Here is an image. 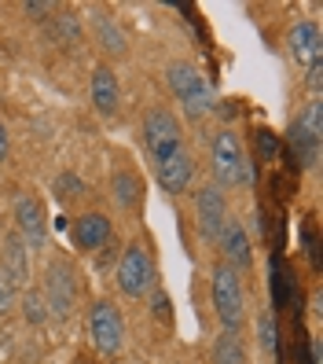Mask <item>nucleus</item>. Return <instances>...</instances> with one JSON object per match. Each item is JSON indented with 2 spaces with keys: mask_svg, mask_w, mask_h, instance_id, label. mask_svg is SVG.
Segmentation results:
<instances>
[{
  "mask_svg": "<svg viewBox=\"0 0 323 364\" xmlns=\"http://www.w3.org/2000/svg\"><path fill=\"white\" fill-rule=\"evenodd\" d=\"M26 254L30 250H26V243L18 240V235H8V240H4V265H0V269H4L18 287L30 280V258H26Z\"/></svg>",
  "mask_w": 323,
  "mask_h": 364,
  "instance_id": "nucleus-16",
  "label": "nucleus"
},
{
  "mask_svg": "<svg viewBox=\"0 0 323 364\" xmlns=\"http://www.w3.org/2000/svg\"><path fill=\"white\" fill-rule=\"evenodd\" d=\"M143 144H147L150 159H155V166L184 151V133H180L177 114L165 111V107H150L143 114Z\"/></svg>",
  "mask_w": 323,
  "mask_h": 364,
  "instance_id": "nucleus-5",
  "label": "nucleus"
},
{
  "mask_svg": "<svg viewBox=\"0 0 323 364\" xmlns=\"http://www.w3.org/2000/svg\"><path fill=\"white\" fill-rule=\"evenodd\" d=\"M228 221V199H224V191L217 184H202L195 191V228L202 240L209 243H217V235Z\"/></svg>",
  "mask_w": 323,
  "mask_h": 364,
  "instance_id": "nucleus-8",
  "label": "nucleus"
},
{
  "mask_svg": "<svg viewBox=\"0 0 323 364\" xmlns=\"http://www.w3.org/2000/svg\"><path fill=\"white\" fill-rule=\"evenodd\" d=\"M209 298H213V309H217L221 328L243 335V328H246V287H243V272L224 265V262H217V265L209 269Z\"/></svg>",
  "mask_w": 323,
  "mask_h": 364,
  "instance_id": "nucleus-1",
  "label": "nucleus"
},
{
  "mask_svg": "<svg viewBox=\"0 0 323 364\" xmlns=\"http://www.w3.org/2000/svg\"><path fill=\"white\" fill-rule=\"evenodd\" d=\"M257 151H261V159H275V151H279V140H275V133H268V129H257Z\"/></svg>",
  "mask_w": 323,
  "mask_h": 364,
  "instance_id": "nucleus-23",
  "label": "nucleus"
},
{
  "mask_svg": "<svg viewBox=\"0 0 323 364\" xmlns=\"http://www.w3.org/2000/svg\"><path fill=\"white\" fill-rule=\"evenodd\" d=\"M111 191H114V203H118L121 210H136L140 199H143V184H140V177L133 173V169H121V173H114Z\"/></svg>",
  "mask_w": 323,
  "mask_h": 364,
  "instance_id": "nucleus-17",
  "label": "nucleus"
},
{
  "mask_svg": "<svg viewBox=\"0 0 323 364\" xmlns=\"http://www.w3.org/2000/svg\"><path fill=\"white\" fill-rule=\"evenodd\" d=\"M96 37H99V45L111 52V55H125V33L114 26L111 15L99 11V18H96Z\"/></svg>",
  "mask_w": 323,
  "mask_h": 364,
  "instance_id": "nucleus-18",
  "label": "nucleus"
},
{
  "mask_svg": "<svg viewBox=\"0 0 323 364\" xmlns=\"http://www.w3.org/2000/svg\"><path fill=\"white\" fill-rule=\"evenodd\" d=\"M287 52L297 63V70H312L316 63H323V37H319V26L312 23V18H301V23L290 26Z\"/></svg>",
  "mask_w": 323,
  "mask_h": 364,
  "instance_id": "nucleus-10",
  "label": "nucleus"
},
{
  "mask_svg": "<svg viewBox=\"0 0 323 364\" xmlns=\"http://www.w3.org/2000/svg\"><path fill=\"white\" fill-rule=\"evenodd\" d=\"M81 196H84V184L74 173H59L55 177V199L59 203H70V199H81Z\"/></svg>",
  "mask_w": 323,
  "mask_h": 364,
  "instance_id": "nucleus-22",
  "label": "nucleus"
},
{
  "mask_svg": "<svg viewBox=\"0 0 323 364\" xmlns=\"http://www.w3.org/2000/svg\"><path fill=\"white\" fill-rule=\"evenodd\" d=\"M319 74H323V63H316L312 70H305V85H309L312 92H319Z\"/></svg>",
  "mask_w": 323,
  "mask_h": 364,
  "instance_id": "nucleus-26",
  "label": "nucleus"
},
{
  "mask_svg": "<svg viewBox=\"0 0 323 364\" xmlns=\"http://www.w3.org/2000/svg\"><path fill=\"white\" fill-rule=\"evenodd\" d=\"M18 294H23V291H18V284L11 280L4 269H0V316H8L18 306Z\"/></svg>",
  "mask_w": 323,
  "mask_h": 364,
  "instance_id": "nucleus-21",
  "label": "nucleus"
},
{
  "mask_svg": "<svg viewBox=\"0 0 323 364\" xmlns=\"http://www.w3.org/2000/svg\"><path fill=\"white\" fill-rule=\"evenodd\" d=\"M8 151H11V136H8V125L0 122V166L8 162Z\"/></svg>",
  "mask_w": 323,
  "mask_h": 364,
  "instance_id": "nucleus-25",
  "label": "nucleus"
},
{
  "mask_svg": "<svg viewBox=\"0 0 323 364\" xmlns=\"http://www.w3.org/2000/svg\"><path fill=\"white\" fill-rule=\"evenodd\" d=\"M165 81L173 96L180 100L187 118H202L206 111H213V85L206 81V74H199L191 63H169L165 67Z\"/></svg>",
  "mask_w": 323,
  "mask_h": 364,
  "instance_id": "nucleus-3",
  "label": "nucleus"
},
{
  "mask_svg": "<svg viewBox=\"0 0 323 364\" xmlns=\"http://www.w3.org/2000/svg\"><path fill=\"white\" fill-rule=\"evenodd\" d=\"M18 309H23V320L33 328H40L48 320V306H45V294L40 291H23L18 294Z\"/></svg>",
  "mask_w": 323,
  "mask_h": 364,
  "instance_id": "nucleus-19",
  "label": "nucleus"
},
{
  "mask_svg": "<svg viewBox=\"0 0 323 364\" xmlns=\"http://www.w3.org/2000/svg\"><path fill=\"white\" fill-rule=\"evenodd\" d=\"M114 284L125 298H143L155 284V262H150V254L143 243H128L121 262L114 269Z\"/></svg>",
  "mask_w": 323,
  "mask_h": 364,
  "instance_id": "nucleus-7",
  "label": "nucleus"
},
{
  "mask_svg": "<svg viewBox=\"0 0 323 364\" xmlns=\"http://www.w3.org/2000/svg\"><path fill=\"white\" fill-rule=\"evenodd\" d=\"M217 247H221V262L231 269H250L253 265V243H250V232L243 221H224L221 235H217Z\"/></svg>",
  "mask_w": 323,
  "mask_h": 364,
  "instance_id": "nucleus-11",
  "label": "nucleus"
},
{
  "mask_svg": "<svg viewBox=\"0 0 323 364\" xmlns=\"http://www.w3.org/2000/svg\"><path fill=\"white\" fill-rule=\"evenodd\" d=\"M89 338L99 357H118L125 350V316L111 298H96L89 306Z\"/></svg>",
  "mask_w": 323,
  "mask_h": 364,
  "instance_id": "nucleus-4",
  "label": "nucleus"
},
{
  "mask_svg": "<svg viewBox=\"0 0 323 364\" xmlns=\"http://www.w3.org/2000/svg\"><path fill=\"white\" fill-rule=\"evenodd\" d=\"M15 228H18V240L26 247H45L48 243V213H45V203L37 196H15Z\"/></svg>",
  "mask_w": 323,
  "mask_h": 364,
  "instance_id": "nucleus-9",
  "label": "nucleus"
},
{
  "mask_svg": "<svg viewBox=\"0 0 323 364\" xmlns=\"http://www.w3.org/2000/svg\"><path fill=\"white\" fill-rule=\"evenodd\" d=\"M261 346L275 350V324H272L268 316H261Z\"/></svg>",
  "mask_w": 323,
  "mask_h": 364,
  "instance_id": "nucleus-24",
  "label": "nucleus"
},
{
  "mask_svg": "<svg viewBox=\"0 0 323 364\" xmlns=\"http://www.w3.org/2000/svg\"><path fill=\"white\" fill-rule=\"evenodd\" d=\"M70 235H74L77 250H99V247H106V240H111V218L89 210V213H81V218L74 221Z\"/></svg>",
  "mask_w": 323,
  "mask_h": 364,
  "instance_id": "nucleus-13",
  "label": "nucleus"
},
{
  "mask_svg": "<svg viewBox=\"0 0 323 364\" xmlns=\"http://www.w3.org/2000/svg\"><path fill=\"white\" fill-rule=\"evenodd\" d=\"M89 96H92V107L99 118H111L118 114V103H121V85H118V74L106 67V63H99V67L92 70V81H89Z\"/></svg>",
  "mask_w": 323,
  "mask_h": 364,
  "instance_id": "nucleus-12",
  "label": "nucleus"
},
{
  "mask_svg": "<svg viewBox=\"0 0 323 364\" xmlns=\"http://www.w3.org/2000/svg\"><path fill=\"white\" fill-rule=\"evenodd\" d=\"M294 125H297V129L305 133V136H312V140H319V136H323V103H319V96H312V100H309V107L297 114V122H294Z\"/></svg>",
  "mask_w": 323,
  "mask_h": 364,
  "instance_id": "nucleus-20",
  "label": "nucleus"
},
{
  "mask_svg": "<svg viewBox=\"0 0 323 364\" xmlns=\"http://www.w3.org/2000/svg\"><path fill=\"white\" fill-rule=\"evenodd\" d=\"M209 173H213V184L221 191L224 188H243L250 184V155L239 140L235 129H217L209 144Z\"/></svg>",
  "mask_w": 323,
  "mask_h": 364,
  "instance_id": "nucleus-2",
  "label": "nucleus"
},
{
  "mask_svg": "<svg viewBox=\"0 0 323 364\" xmlns=\"http://www.w3.org/2000/svg\"><path fill=\"white\" fill-rule=\"evenodd\" d=\"M209 357H213V364H250L246 338L239 331H221L217 338H213Z\"/></svg>",
  "mask_w": 323,
  "mask_h": 364,
  "instance_id": "nucleus-15",
  "label": "nucleus"
},
{
  "mask_svg": "<svg viewBox=\"0 0 323 364\" xmlns=\"http://www.w3.org/2000/svg\"><path fill=\"white\" fill-rule=\"evenodd\" d=\"M23 11H26V15H33V18H45V11H52V4H26Z\"/></svg>",
  "mask_w": 323,
  "mask_h": 364,
  "instance_id": "nucleus-27",
  "label": "nucleus"
},
{
  "mask_svg": "<svg viewBox=\"0 0 323 364\" xmlns=\"http://www.w3.org/2000/svg\"><path fill=\"white\" fill-rule=\"evenodd\" d=\"M40 294H45V306H48V316L55 320H70V313L77 309V276L67 262H48L45 269V287H40Z\"/></svg>",
  "mask_w": 323,
  "mask_h": 364,
  "instance_id": "nucleus-6",
  "label": "nucleus"
},
{
  "mask_svg": "<svg viewBox=\"0 0 323 364\" xmlns=\"http://www.w3.org/2000/svg\"><path fill=\"white\" fill-rule=\"evenodd\" d=\"M191 177H195V162H191L187 151H177L173 159H165L155 166V181L162 191H169V196H180V191H187Z\"/></svg>",
  "mask_w": 323,
  "mask_h": 364,
  "instance_id": "nucleus-14",
  "label": "nucleus"
}]
</instances>
